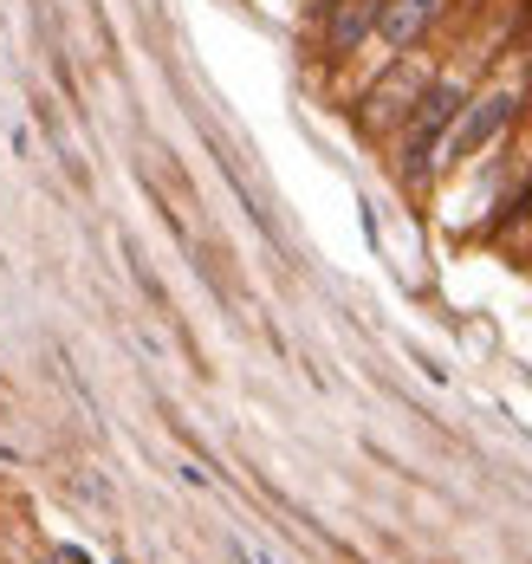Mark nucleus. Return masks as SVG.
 Segmentation results:
<instances>
[{
    "instance_id": "20e7f679",
    "label": "nucleus",
    "mask_w": 532,
    "mask_h": 564,
    "mask_svg": "<svg viewBox=\"0 0 532 564\" xmlns=\"http://www.w3.org/2000/svg\"><path fill=\"white\" fill-rule=\"evenodd\" d=\"M435 72L428 65H410V53L397 58V72L383 78V85H370V98H363V123L370 130H390V123H403L410 117V105L422 98V85H428Z\"/></svg>"
},
{
    "instance_id": "39448f33",
    "label": "nucleus",
    "mask_w": 532,
    "mask_h": 564,
    "mask_svg": "<svg viewBox=\"0 0 532 564\" xmlns=\"http://www.w3.org/2000/svg\"><path fill=\"white\" fill-rule=\"evenodd\" d=\"M235 558L240 564H273V552H267V545H253L247 532H235Z\"/></svg>"
},
{
    "instance_id": "423d86ee",
    "label": "nucleus",
    "mask_w": 532,
    "mask_h": 564,
    "mask_svg": "<svg viewBox=\"0 0 532 564\" xmlns=\"http://www.w3.org/2000/svg\"><path fill=\"white\" fill-rule=\"evenodd\" d=\"M513 221H532V188L520 195V202H513Z\"/></svg>"
},
{
    "instance_id": "7ed1b4c3",
    "label": "nucleus",
    "mask_w": 532,
    "mask_h": 564,
    "mask_svg": "<svg viewBox=\"0 0 532 564\" xmlns=\"http://www.w3.org/2000/svg\"><path fill=\"white\" fill-rule=\"evenodd\" d=\"M442 13H448V0H383V13H377V46L390 58L415 53V46L435 33Z\"/></svg>"
},
{
    "instance_id": "0eeeda50",
    "label": "nucleus",
    "mask_w": 532,
    "mask_h": 564,
    "mask_svg": "<svg viewBox=\"0 0 532 564\" xmlns=\"http://www.w3.org/2000/svg\"><path fill=\"white\" fill-rule=\"evenodd\" d=\"M526 65H532V53H526ZM526 91H532V72H526Z\"/></svg>"
},
{
    "instance_id": "f257e3e1",
    "label": "nucleus",
    "mask_w": 532,
    "mask_h": 564,
    "mask_svg": "<svg viewBox=\"0 0 532 564\" xmlns=\"http://www.w3.org/2000/svg\"><path fill=\"white\" fill-rule=\"evenodd\" d=\"M526 98H532V91H526V78H520V72H493L487 85H474L468 105H462L455 123H448V137L435 143V175L455 170V163H468V156H480L493 137H507Z\"/></svg>"
},
{
    "instance_id": "f03ea898",
    "label": "nucleus",
    "mask_w": 532,
    "mask_h": 564,
    "mask_svg": "<svg viewBox=\"0 0 532 564\" xmlns=\"http://www.w3.org/2000/svg\"><path fill=\"white\" fill-rule=\"evenodd\" d=\"M377 13H383V0H332L318 13V53L332 58V65H345L351 53H363L377 40Z\"/></svg>"
}]
</instances>
